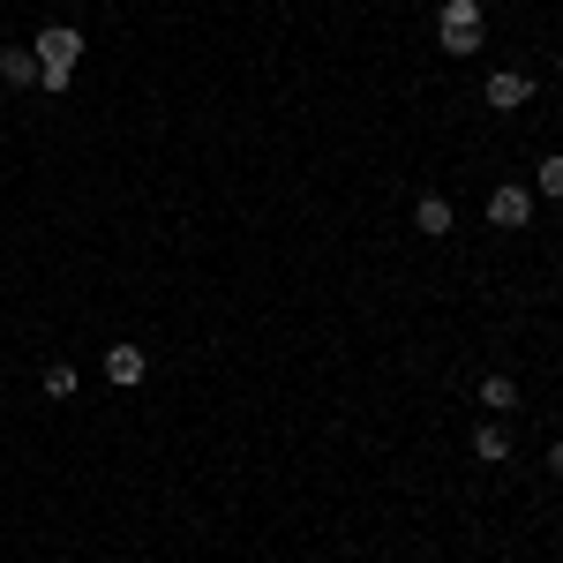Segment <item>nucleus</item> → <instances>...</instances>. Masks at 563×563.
<instances>
[{"mask_svg":"<svg viewBox=\"0 0 563 563\" xmlns=\"http://www.w3.org/2000/svg\"><path fill=\"white\" fill-rule=\"evenodd\" d=\"M481 98H488V113H519L526 98H533V76H519V68H496V76L481 84Z\"/></svg>","mask_w":563,"mask_h":563,"instance_id":"7ed1b4c3","label":"nucleus"},{"mask_svg":"<svg viewBox=\"0 0 563 563\" xmlns=\"http://www.w3.org/2000/svg\"><path fill=\"white\" fill-rule=\"evenodd\" d=\"M488 225H496V233L533 225V188H496V196H488Z\"/></svg>","mask_w":563,"mask_h":563,"instance_id":"20e7f679","label":"nucleus"},{"mask_svg":"<svg viewBox=\"0 0 563 563\" xmlns=\"http://www.w3.org/2000/svg\"><path fill=\"white\" fill-rule=\"evenodd\" d=\"M541 196H563V151H556V158H541Z\"/></svg>","mask_w":563,"mask_h":563,"instance_id":"9b49d317","label":"nucleus"},{"mask_svg":"<svg viewBox=\"0 0 563 563\" xmlns=\"http://www.w3.org/2000/svg\"><path fill=\"white\" fill-rule=\"evenodd\" d=\"M481 8H496V0H481Z\"/></svg>","mask_w":563,"mask_h":563,"instance_id":"ddd939ff","label":"nucleus"},{"mask_svg":"<svg viewBox=\"0 0 563 563\" xmlns=\"http://www.w3.org/2000/svg\"><path fill=\"white\" fill-rule=\"evenodd\" d=\"M98 368H106V384H113V390H135L143 376H151V353H143V346H106Z\"/></svg>","mask_w":563,"mask_h":563,"instance_id":"39448f33","label":"nucleus"},{"mask_svg":"<svg viewBox=\"0 0 563 563\" xmlns=\"http://www.w3.org/2000/svg\"><path fill=\"white\" fill-rule=\"evenodd\" d=\"M549 474H556V481H563V443H556V451H549Z\"/></svg>","mask_w":563,"mask_h":563,"instance_id":"f8f14e48","label":"nucleus"},{"mask_svg":"<svg viewBox=\"0 0 563 563\" xmlns=\"http://www.w3.org/2000/svg\"><path fill=\"white\" fill-rule=\"evenodd\" d=\"M31 53H38V84L60 98V90L76 84V60H84V31H76V23H45L38 38H31Z\"/></svg>","mask_w":563,"mask_h":563,"instance_id":"f257e3e1","label":"nucleus"},{"mask_svg":"<svg viewBox=\"0 0 563 563\" xmlns=\"http://www.w3.org/2000/svg\"><path fill=\"white\" fill-rule=\"evenodd\" d=\"M481 406H488V413H511V406H519V384H511V376H481Z\"/></svg>","mask_w":563,"mask_h":563,"instance_id":"1a4fd4ad","label":"nucleus"},{"mask_svg":"<svg viewBox=\"0 0 563 563\" xmlns=\"http://www.w3.org/2000/svg\"><path fill=\"white\" fill-rule=\"evenodd\" d=\"M474 459H481V466H504V459H511V429L481 421V429H474Z\"/></svg>","mask_w":563,"mask_h":563,"instance_id":"0eeeda50","label":"nucleus"},{"mask_svg":"<svg viewBox=\"0 0 563 563\" xmlns=\"http://www.w3.org/2000/svg\"><path fill=\"white\" fill-rule=\"evenodd\" d=\"M435 45H443L451 60H474L481 45H488V31H481V0H443V8H435Z\"/></svg>","mask_w":563,"mask_h":563,"instance_id":"f03ea898","label":"nucleus"},{"mask_svg":"<svg viewBox=\"0 0 563 563\" xmlns=\"http://www.w3.org/2000/svg\"><path fill=\"white\" fill-rule=\"evenodd\" d=\"M0 84L31 90L38 84V53H31V45H0Z\"/></svg>","mask_w":563,"mask_h":563,"instance_id":"423d86ee","label":"nucleus"},{"mask_svg":"<svg viewBox=\"0 0 563 563\" xmlns=\"http://www.w3.org/2000/svg\"><path fill=\"white\" fill-rule=\"evenodd\" d=\"M76 384H84L76 361H53V368H45V398H76Z\"/></svg>","mask_w":563,"mask_h":563,"instance_id":"9d476101","label":"nucleus"},{"mask_svg":"<svg viewBox=\"0 0 563 563\" xmlns=\"http://www.w3.org/2000/svg\"><path fill=\"white\" fill-rule=\"evenodd\" d=\"M413 225H421L429 241H443V233H451V203H443V196H421V203H413Z\"/></svg>","mask_w":563,"mask_h":563,"instance_id":"6e6552de","label":"nucleus"},{"mask_svg":"<svg viewBox=\"0 0 563 563\" xmlns=\"http://www.w3.org/2000/svg\"><path fill=\"white\" fill-rule=\"evenodd\" d=\"M556 76H563V60H556Z\"/></svg>","mask_w":563,"mask_h":563,"instance_id":"4468645a","label":"nucleus"}]
</instances>
